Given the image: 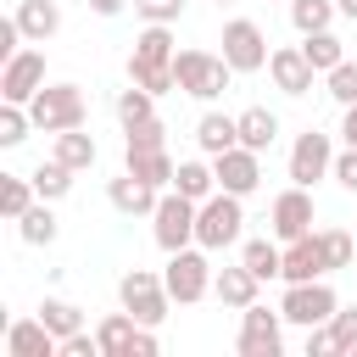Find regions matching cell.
I'll return each mask as SVG.
<instances>
[{"label":"cell","instance_id":"1","mask_svg":"<svg viewBox=\"0 0 357 357\" xmlns=\"http://www.w3.org/2000/svg\"><path fill=\"white\" fill-rule=\"evenodd\" d=\"M240 234H245V195L212 190V195L195 206V245L223 251V245H240Z\"/></svg>","mask_w":357,"mask_h":357},{"label":"cell","instance_id":"2","mask_svg":"<svg viewBox=\"0 0 357 357\" xmlns=\"http://www.w3.org/2000/svg\"><path fill=\"white\" fill-rule=\"evenodd\" d=\"M212 262H206V245H184V251H167V268H162V279H167V296L178 301V307H195V301H206L212 296Z\"/></svg>","mask_w":357,"mask_h":357},{"label":"cell","instance_id":"3","mask_svg":"<svg viewBox=\"0 0 357 357\" xmlns=\"http://www.w3.org/2000/svg\"><path fill=\"white\" fill-rule=\"evenodd\" d=\"M173 78H178V89H184L190 100H218V95L229 89L234 67H229L223 56H212V50H178V56H173Z\"/></svg>","mask_w":357,"mask_h":357},{"label":"cell","instance_id":"4","mask_svg":"<svg viewBox=\"0 0 357 357\" xmlns=\"http://www.w3.org/2000/svg\"><path fill=\"white\" fill-rule=\"evenodd\" d=\"M28 112H33V128L61 134V128H84L89 100H84V89H78V84H45V89L28 100Z\"/></svg>","mask_w":357,"mask_h":357},{"label":"cell","instance_id":"5","mask_svg":"<svg viewBox=\"0 0 357 357\" xmlns=\"http://www.w3.org/2000/svg\"><path fill=\"white\" fill-rule=\"evenodd\" d=\"M117 301H123V312H134L139 324H162L167 318V307H173V296H167V279L162 273H151V268H128L123 279H117Z\"/></svg>","mask_w":357,"mask_h":357},{"label":"cell","instance_id":"6","mask_svg":"<svg viewBox=\"0 0 357 357\" xmlns=\"http://www.w3.org/2000/svg\"><path fill=\"white\" fill-rule=\"evenodd\" d=\"M279 312H284V324L312 329V324H329V318L340 312V296H335V284H329V279H301V284H284Z\"/></svg>","mask_w":357,"mask_h":357},{"label":"cell","instance_id":"7","mask_svg":"<svg viewBox=\"0 0 357 357\" xmlns=\"http://www.w3.org/2000/svg\"><path fill=\"white\" fill-rule=\"evenodd\" d=\"M195 206H201V201H190V195H178V190H162V201H156V212H151V234H156L162 251L195 245Z\"/></svg>","mask_w":357,"mask_h":357},{"label":"cell","instance_id":"8","mask_svg":"<svg viewBox=\"0 0 357 357\" xmlns=\"http://www.w3.org/2000/svg\"><path fill=\"white\" fill-rule=\"evenodd\" d=\"M240 357H279L284 351V312L273 307H262V301H251V307H240Z\"/></svg>","mask_w":357,"mask_h":357},{"label":"cell","instance_id":"9","mask_svg":"<svg viewBox=\"0 0 357 357\" xmlns=\"http://www.w3.org/2000/svg\"><path fill=\"white\" fill-rule=\"evenodd\" d=\"M268 33L251 22V17H229L223 22V61L234 67V73H262L268 67Z\"/></svg>","mask_w":357,"mask_h":357},{"label":"cell","instance_id":"10","mask_svg":"<svg viewBox=\"0 0 357 357\" xmlns=\"http://www.w3.org/2000/svg\"><path fill=\"white\" fill-rule=\"evenodd\" d=\"M312 218H318V206H312V190L307 184H290V190H279L273 195V212H268V229H273V240H301V234H312Z\"/></svg>","mask_w":357,"mask_h":357},{"label":"cell","instance_id":"11","mask_svg":"<svg viewBox=\"0 0 357 357\" xmlns=\"http://www.w3.org/2000/svg\"><path fill=\"white\" fill-rule=\"evenodd\" d=\"M335 173V139L329 134H318V128H307V134H296V145H290V184H318V178H329Z\"/></svg>","mask_w":357,"mask_h":357},{"label":"cell","instance_id":"12","mask_svg":"<svg viewBox=\"0 0 357 357\" xmlns=\"http://www.w3.org/2000/svg\"><path fill=\"white\" fill-rule=\"evenodd\" d=\"M45 89V50H17L11 61H0V100L28 106Z\"/></svg>","mask_w":357,"mask_h":357},{"label":"cell","instance_id":"13","mask_svg":"<svg viewBox=\"0 0 357 357\" xmlns=\"http://www.w3.org/2000/svg\"><path fill=\"white\" fill-rule=\"evenodd\" d=\"M212 173H218V190H229V195H257V184H262V151L229 145L223 156H212Z\"/></svg>","mask_w":357,"mask_h":357},{"label":"cell","instance_id":"14","mask_svg":"<svg viewBox=\"0 0 357 357\" xmlns=\"http://www.w3.org/2000/svg\"><path fill=\"white\" fill-rule=\"evenodd\" d=\"M279 279H284V284H301V279H329V257H324L318 229L284 245V268H279Z\"/></svg>","mask_w":357,"mask_h":357},{"label":"cell","instance_id":"15","mask_svg":"<svg viewBox=\"0 0 357 357\" xmlns=\"http://www.w3.org/2000/svg\"><path fill=\"white\" fill-rule=\"evenodd\" d=\"M268 78H273L279 95H307L318 73H312V61L301 56V45H279V50L268 56Z\"/></svg>","mask_w":357,"mask_h":357},{"label":"cell","instance_id":"16","mask_svg":"<svg viewBox=\"0 0 357 357\" xmlns=\"http://www.w3.org/2000/svg\"><path fill=\"white\" fill-rule=\"evenodd\" d=\"M6 357H61V340L45 318H17L6 324Z\"/></svg>","mask_w":357,"mask_h":357},{"label":"cell","instance_id":"17","mask_svg":"<svg viewBox=\"0 0 357 357\" xmlns=\"http://www.w3.org/2000/svg\"><path fill=\"white\" fill-rule=\"evenodd\" d=\"M106 201H112L123 218H151V212H156V201H162V190H156V184H145V178H134V173L123 167V173L106 184Z\"/></svg>","mask_w":357,"mask_h":357},{"label":"cell","instance_id":"18","mask_svg":"<svg viewBox=\"0 0 357 357\" xmlns=\"http://www.w3.org/2000/svg\"><path fill=\"white\" fill-rule=\"evenodd\" d=\"M11 17H17V28H22L28 45H45V39L61 33V6H56V0H17Z\"/></svg>","mask_w":357,"mask_h":357},{"label":"cell","instance_id":"19","mask_svg":"<svg viewBox=\"0 0 357 357\" xmlns=\"http://www.w3.org/2000/svg\"><path fill=\"white\" fill-rule=\"evenodd\" d=\"M257 290H262V279H257L245 262H234V268H218V273H212V296H218L223 307H234V312H240V307H251V301H257Z\"/></svg>","mask_w":357,"mask_h":357},{"label":"cell","instance_id":"20","mask_svg":"<svg viewBox=\"0 0 357 357\" xmlns=\"http://www.w3.org/2000/svg\"><path fill=\"white\" fill-rule=\"evenodd\" d=\"M195 145H201L206 156H223L229 145H240V117H229V112H201V123H195Z\"/></svg>","mask_w":357,"mask_h":357},{"label":"cell","instance_id":"21","mask_svg":"<svg viewBox=\"0 0 357 357\" xmlns=\"http://www.w3.org/2000/svg\"><path fill=\"white\" fill-rule=\"evenodd\" d=\"M134 61H162V67H173V56H178V45H173V22H145L139 33H134V50H128Z\"/></svg>","mask_w":357,"mask_h":357},{"label":"cell","instance_id":"22","mask_svg":"<svg viewBox=\"0 0 357 357\" xmlns=\"http://www.w3.org/2000/svg\"><path fill=\"white\" fill-rule=\"evenodd\" d=\"M50 156H56V162H67L73 173H89V167L100 162V145H95V134H84V128H61Z\"/></svg>","mask_w":357,"mask_h":357},{"label":"cell","instance_id":"23","mask_svg":"<svg viewBox=\"0 0 357 357\" xmlns=\"http://www.w3.org/2000/svg\"><path fill=\"white\" fill-rule=\"evenodd\" d=\"M123 156H128V173H134V178H145V184H156V190H173L178 162L167 156V145H162V151H123Z\"/></svg>","mask_w":357,"mask_h":357},{"label":"cell","instance_id":"24","mask_svg":"<svg viewBox=\"0 0 357 357\" xmlns=\"http://www.w3.org/2000/svg\"><path fill=\"white\" fill-rule=\"evenodd\" d=\"M33 201H39V190H33L28 173H0V218H6V223H17Z\"/></svg>","mask_w":357,"mask_h":357},{"label":"cell","instance_id":"25","mask_svg":"<svg viewBox=\"0 0 357 357\" xmlns=\"http://www.w3.org/2000/svg\"><path fill=\"white\" fill-rule=\"evenodd\" d=\"M134 329H139V318H134V312H112V318H100V324H95L100 357H128V340H134Z\"/></svg>","mask_w":357,"mask_h":357},{"label":"cell","instance_id":"26","mask_svg":"<svg viewBox=\"0 0 357 357\" xmlns=\"http://www.w3.org/2000/svg\"><path fill=\"white\" fill-rule=\"evenodd\" d=\"M234 117H240V145H251V151H268V145H273L279 117H273L268 106H245V112H234Z\"/></svg>","mask_w":357,"mask_h":357},{"label":"cell","instance_id":"27","mask_svg":"<svg viewBox=\"0 0 357 357\" xmlns=\"http://www.w3.org/2000/svg\"><path fill=\"white\" fill-rule=\"evenodd\" d=\"M173 190H178V195H190V201H206V195L218 190V173H212V162H201V156L178 162V173H173Z\"/></svg>","mask_w":357,"mask_h":357},{"label":"cell","instance_id":"28","mask_svg":"<svg viewBox=\"0 0 357 357\" xmlns=\"http://www.w3.org/2000/svg\"><path fill=\"white\" fill-rule=\"evenodd\" d=\"M17 234H22V245H50V240L61 234V223H56L50 201H33V206L17 218Z\"/></svg>","mask_w":357,"mask_h":357},{"label":"cell","instance_id":"29","mask_svg":"<svg viewBox=\"0 0 357 357\" xmlns=\"http://www.w3.org/2000/svg\"><path fill=\"white\" fill-rule=\"evenodd\" d=\"M240 262H245L257 279H279V268H284V240H245V245H240Z\"/></svg>","mask_w":357,"mask_h":357},{"label":"cell","instance_id":"30","mask_svg":"<svg viewBox=\"0 0 357 357\" xmlns=\"http://www.w3.org/2000/svg\"><path fill=\"white\" fill-rule=\"evenodd\" d=\"M301 56L312 61V73H329V67H340V61H346V45L324 28V33H301Z\"/></svg>","mask_w":357,"mask_h":357},{"label":"cell","instance_id":"31","mask_svg":"<svg viewBox=\"0 0 357 357\" xmlns=\"http://www.w3.org/2000/svg\"><path fill=\"white\" fill-rule=\"evenodd\" d=\"M335 17H340L335 0H290V22H296V33H324Z\"/></svg>","mask_w":357,"mask_h":357},{"label":"cell","instance_id":"32","mask_svg":"<svg viewBox=\"0 0 357 357\" xmlns=\"http://www.w3.org/2000/svg\"><path fill=\"white\" fill-rule=\"evenodd\" d=\"M28 178H33L39 201H61V195L73 190V167H67V162H56V156H50V162H39V167H33Z\"/></svg>","mask_w":357,"mask_h":357},{"label":"cell","instance_id":"33","mask_svg":"<svg viewBox=\"0 0 357 357\" xmlns=\"http://www.w3.org/2000/svg\"><path fill=\"white\" fill-rule=\"evenodd\" d=\"M39 318L50 324V335H56V340H67V335H78V329H84V312H78L73 301H61V296H45V301H39Z\"/></svg>","mask_w":357,"mask_h":357},{"label":"cell","instance_id":"34","mask_svg":"<svg viewBox=\"0 0 357 357\" xmlns=\"http://www.w3.org/2000/svg\"><path fill=\"white\" fill-rule=\"evenodd\" d=\"M128 84H139V89H151V95H167V89H178L173 67H162V61H134V56H128Z\"/></svg>","mask_w":357,"mask_h":357},{"label":"cell","instance_id":"35","mask_svg":"<svg viewBox=\"0 0 357 357\" xmlns=\"http://www.w3.org/2000/svg\"><path fill=\"white\" fill-rule=\"evenodd\" d=\"M145 117H156V95H151V89H139V84L117 89V123L128 128V123H145Z\"/></svg>","mask_w":357,"mask_h":357},{"label":"cell","instance_id":"36","mask_svg":"<svg viewBox=\"0 0 357 357\" xmlns=\"http://www.w3.org/2000/svg\"><path fill=\"white\" fill-rule=\"evenodd\" d=\"M28 128H33V112L28 106H17V100H0V145L11 151V145H22L28 139Z\"/></svg>","mask_w":357,"mask_h":357},{"label":"cell","instance_id":"37","mask_svg":"<svg viewBox=\"0 0 357 357\" xmlns=\"http://www.w3.org/2000/svg\"><path fill=\"white\" fill-rule=\"evenodd\" d=\"M162 145H167L162 117H145V123H128L123 128V151H162Z\"/></svg>","mask_w":357,"mask_h":357},{"label":"cell","instance_id":"38","mask_svg":"<svg viewBox=\"0 0 357 357\" xmlns=\"http://www.w3.org/2000/svg\"><path fill=\"white\" fill-rule=\"evenodd\" d=\"M318 240H324L329 273H335V268H351V257H357V234H351V229H318Z\"/></svg>","mask_w":357,"mask_h":357},{"label":"cell","instance_id":"39","mask_svg":"<svg viewBox=\"0 0 357 357\" xmlns=\"http://www.w3.org/2000/svg\"><path fill=\"white\" fill-rule=\"evenodd\" d=\"M324 89H329L335 106H351V100H357V61L346 56L340 67H329V73H324Z\"/></svg>","mask_w":357,"mask_h":357},{"label":"cell","instance_id":"40","mask_svg":"<svg viewBox=\"0 0 357 357\" xmlns=\"http://www.w3.org/2000/svg\"><path fill=\"white\" fill-rule=\"evenodd\" d=\"M329 329H335V340H340V357H357V307H340V312L329 318Z\"/></svg>","mask_w":357,"mask_h":357},{"label":"cell","instance_id":"41","mask_svg":"<svg viewBox=\"0 0 357 357\" xmlns=\"http://www.w3.org/2000/svg\"><path fill=\"white\" fill-rule=\"evenodd\" d=\"M139 22H178L184 17V0H134Z\"/></svg>","mask_w":357,"mask_h":357},{"label":"cell","instance_id":"42","mask_svg":"<svg viewBox=\"0 0 357 357\" xmlns=\"http://www.w3.org/2000/svg\"><path fill=\"white\" fill-rule=\"evenodd\" d=\"M346 195H357V145H346V151H335V173H329Z\"/></svg>","mask_w":357,"mask_h":357},{"label":"cell","instance_id":"43","mask_svg":"<svg viewBox=\"0 0 357 357\" xmlns=\"http://www.w3.org/2000/svg\"><path fill=\"white\" fill-rule=\"evenodd\" d=\"M307 357H340V340H335L329 324H312L307 329Z\"/></svg>","mask_w":357,"mask_h":357},{"label":"cell","instance_id":"44","mask_svg":"<svg viewBox=\"0 0 357 357\" xmlns=\"http://www.w3.org/2000/svg\"><path fill=\"white\" fill-rule=\"evenodd\" d=\"M61 357H100V340L78 329V335H67V340H61Z\"/></svg>","mask_w":357,"mask_h":357},{"label":"cell","instance_id":"45","mask_svg":"<svg viewBox=\"0 0 357 357\" xmlns=\"http://www.w3.org/2000/svg\"><path fill=\"white\" fill-rule=\"evenodd\" d=\"M156 351H162L156 329H151V324H139V329H134V340H128V357H156Z\"/></svg>","mask_w":357,"mask_h":357},{"label":"cell","instance_id":"46","mask_svg":"<svg viewBox=\"0 0 357 357\" xmlns=\"http://www.w3.org/2000/svg\"><path fill=\"white\" fill-rule=\"evenodd\" d=\"M340 139H346V145H357V100H351V106H340Z\"/></svg>","mask_w":357,"mask_h":357},{"label":"cell","instance_id":"47","mask_svg":"<svg viewBox=\"0 0 357 357\" xmlns=\"http://www.w3.org/2000/svg\"><path fill=\"white\" fill-rule=\"evenodd\" d=\"M123 6H128V0H89V11H95V17H117Z\"/></svg>","mask_w":357,"mask_h":357},{"label":"cell","instance_id":"48","mask_svg":"<svg viewBox=\"0 0 357 357\" xmlns=\"http://www.w3.org/2000/svg\"><path fill=\"white\" fill-rule=\"evenodd\" d=\"M335 6H340V17H351V22H357V0H335Z\"/></svg>","mask_w":357,"mask_h":357},{"label":"cell","instance_id":"49","mask_svg":"<svg viewBox=\"0 0 357 357\" xmlns=\"http://www.w3.org/2000/svg\"><path fill=\"white\" fill-rule=\"evenodd\" d=\"M218 6H229V0H218Z\"/></svg>","mask_w":357,"mask_h":357}]
</instances>
